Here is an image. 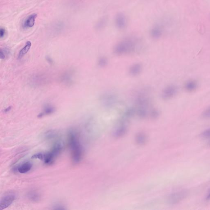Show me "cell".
Returning a JSON list of instances; mask_svg holds the SVG:
<instances>
[{
  "instance_id": "cell-1",
  "label": "cell",
  "mask_w": 210,
  "mask_h": 210,
  "mask_svg": "<svg viewBox=\"0 0 210 210\" xmlns=\"http://www.w3.org/2000/svg\"><path fill=\"white\" fill-rule=\"evenodd\" d=\"M68 136V145L71 150L72 161L75 164H77L81 161L83 153L79 136L77 131L73 129L69 130Z\"/></svg>"
},
{
  "instance_id": "cell-2",
  "label": "cell",
  "mask_w": 210,
  "mask_h": 210,
  "mask_svg": "<svg viewBox=\"0 0 210 210\" xmlns=\"http://www.w3.org/2000/svg\"><path fill=\"white\" fill-rule=\"evenodd\" d=\"M137 45L134 39L129 38L119 42L114 49V53L117 55L120 56L131 53L135 51Z\"/></svg>"
},
{
  "instance_id": "cell-3",
  "label": "cell",
  "mask_w": 210,
  "mask_h": 210,
  "mask_svg": "<svg viewBox=\"0 0 210 210\" xmlns=\"http://www.w3.org/2000/svg\"><path fill=\"white\" fill-rule=\"evenodd\" d=\"M16 198V194L14 192H9L4 194L0 201V209H5L10 206Z\"/></svg>"
},
{
  "instance_id": "cell-4",
  "label": "cell",
  "mask_w": 210,
  "mask_h": 210,
  "mask_svg": "<svg viewBox=\"0 0 210 210\" xmlns=\"http://www.w3.org/2000/svg\"><path fill=\"white\" fill-rule=\"evenodd\" d=\"M188 192L187 190H182L174 192L171 194L169 197V201L171 204H175L184 200L187 197Z\"/></svg>"
},
{
  "instance_id": "cell-5",
  "label": "cell",
  "mask_w": 210,
  "mask_h": 210,
  "mask_svg": "<svg viewBox=\"0 0 210 210\" xmlns=\"http://www.w3.org/2000/svg\"><path fill=\"white\" fill-rule=\"evenodd\" d=\"M177 92V87L174 85H170L167 87L163 90L162 94V97L164 100H168L173 98L176 95Z\"/></svg>"
},
{
  "instance_id": "cell-6",
  "label": "cell",
  "mask_w": 210,
  "mask_h": 210,
  "mask_svg": "<svg viewBox=\"0 0 210 210\" xmlns=\"http://www.w3.org/2000/svg\"><path fill=\"white\" fill-rule=\"evenodd\" d=\"M101 100L103 105L110 107L114 105L116 101V97L111 94H105L102 95Z\"/></svg>"
},
{
  "instance_id": "cell-7",
  "label": "cell",
  "mask_w": 210,
  "mask_h": 210,
  "mask_svg": "<svg viewBox=\"0 0 210 210\" xmlns=\"http://www.w3.org/2000/svg\"><path fill=\"white\" fill-rule=\"evenodd\" d=\"M64 143L62 141H57L53 145L50 152L53 155L54 157H57L62 152L64 148Z\"/></svg>"
},
{
  "instance_id": "cell-8",
  "label": "cell",
  "mask_w": 210,
  "mask_h": 210,
  "mask_svg": "<svg viewBox=\"0 0 210 210\" xmlns=\"http://www.w3.org/2000/svg\"><path fill=\"white\" fill-rule=\"evenodd\" d=\"M116 26L120 29L125 28L127 24L126 17L124 14L122 13L117 14L115 19Z\"/></svg>"
},
{
  "instance_id": "cell-9",
  "label": "cell",
  "mask_w": 210,
  "mask_h": 210,
  "mask_svg": "<svg viewBox=\"0 0 210 210\" xmlns=\"http://www.w3.org/2000/svg\"><path fill=\"white\" fill-rule=\"evenodd\" d=\"M56 111L55 107L51 104H47L43 107V110L38 115L39 118L43 117L45 116L50 115L54 113Z\"/></svg>"
},
{
  "instance_id": "cell-10",
  "label": "cell",
  "mask_w": 210,
  "mask_h": 210,
  "mask_svg": "<svg viewBox=\"0 0 210 210\" xmlns=\"http://www.w3.org/2000/svg\"><path fill=\"white\" fill-rule=\"evenodd\" d=\"M163 33V30L161 26L157 24L152 28L150 31L151 36L154 39H159L161 37Z\"/></svg>"
},
{
  "instance_id": "cell-11",
  "label": "cell",
  "mask_w": 210,
  "mask_h": 210,
  "mask_svg": "<svg viewBox=\"0 0 210 210\" xmlns=\"http://www.w3.org/2000/svg\"><path fill=\"white\" fill-rule=\"evenodd\" d=\"M73 72L71 71H68L65 72L62 75L61 80L64 84L70 85L73 83Z\"/></svg>"
},
{
  "instance_id": "cell-12",
  "label": "cell",
  "mask_w": 210,
  "mask_h": 210,
  "mask_svg": "<svg viewBox=\"0 0 210 210\" xmlns=\"http://www.w3.org/2000/svg\"><path fill=\"white\" fill-rule=\"evenodd\" d=\"M27 197L29 200L34 202H38L41 199V195L38 191L33 190L30 191L27 194Z\"/></svg>"
},
{
  "instance_id": "cell-13",
  "label": "cell",
  "mask_w": 210,
  "mask_h": 210,
  "mask_svg": "<svg viewBox=\"0 0 210 210\" xmlns=\"http://www.w3.org/2000/svg\"><path fill=\"white\" fill-rule=\"evenodd\" d=\"M37 17V14H32L28 16L26 19L24 21L23 27L24 28H29L33 26L35 23V19Z\"/></svg>"
},
{
  "instance_id": "cell-14",
  "label": "cell",
  "mask_w": 210,
  "mask_h": 210,
  "mask_svg": "<svg viewBox=\"0 0 210 210\" xmlns=\"http://www.w3.org/2000/svg\"><path fill=\"white\" fill-rule=\"evenodd\" d=\"M59 135V132L56 130L51 129L47 131L44 134V137L47 140H51L57 138Z\"/></svg>"
},
{
  "instance_id": "cell-15",
  "label": "cell",
  "mask_w": 210,
  "mask_h": 210,
  "mask_svg": "<svg viewBox=\"0 0 210 210\" xmlns=\"http://www.w3.org/2000/svg\"><path fill=\"white\" fill-rule=\"evenodd\" d=\"M142 70V66L139 63L132 65L129 69V73L133 76L139 75Z\"/></svg>"
},
{
  "instance_id": "cell-16",
  "label": "cell",
  "mask_w": 210,
  "mask_h": 210,
  "mask_svg": "<svg viewBox=\"0 0 210 210\" xmlns=\"http://www.w3.org/2000/svg\"><path fill=\"white\" fill-rule=\"evenodd\" d=\"M32 163L30 162H25L18 166V172L21 174H25L28 172L31 169Z\"/></svg>"
},
{
  "instance_id": "cell-17",
  "label": "cell",
  "mask_w": 210,
  "mask_h": 210,
  "mask_svg": "<svg viewBox=\"0 0 210 210\" xmlns=\"http://www.w3.org/2000/svg\"><path fill=\"white\" fill-rule=\"evenodd\" d=\"M31 43L30 41H28L26 43L25 46L19 51L18 56L19 59H21L27 53L31 48Z\"/></svg>"
},
{
  "instance_id": "cell-18",
  "label": "cell",
  "mask_w": 210,
  "mask_h": 210,
  "mask_svg": "<svg viewBox=\"0 0 210 210\" xmlns=\"http://www.w3.org/2000/svg\"><path fill=\"white\" fill-rule=\"evenodd\" d=\"M197 87V83L195 80H189L185 85V89L188 92L193 91L196 89Z\"/></svg>"
},
{
  "instance_id": "cell-19",
  "label": "cell",
  "mask_w": 210,
  "mask_h": 210,
  "mask_svg": "<svg viewBox=\"0 0 210 210\" xmlns=\"http://www.w3.org/2000/svg\"><path fill=\"white\" fill-rule=\"evenodd\" d=\"M55 158V157H54L53 155L49 151L47 153H44L43 161L45 164L50 165L53 163Z\"/></svg>"
},
{
  "instance_id": "cell-20",
  "label": "cell",
  "mask_w": 210,
  "mask_h": 210,
  "mask_svg": "<svg viewBox=\"0 0 210 210\" xmlns=\"http://www.w3.org/2000/svg\"><path fill=\"white\" fill-rule=\"evenodd\" d=\"M107 18L106 16H103L100 19L96 24V29L98 30H100L103 28L107 23Z\"/></svg>"
},
{
  "instance_id": "cell-21",
  "label": "cell",
  "mask_w": 210,
  "mask_h": 210,
  "mask_svg": "<svg viewBox=\"0 0 210 210\" xmlns=\"http://www.w3.org/2000/svg\"><path fill=\"white\" fill-rule=\"evenodd\" d=\"M136 114L141 118L145 117L147 114L146 107H138L137 109H136Z\"/></svg>"
},
{
  "instance_id": "cell-22",
  "label": "cell",
  "mask_w": 210,
  "mask_h": 210,
  "mask_svg": "<svg viewBox=\"0 0 210 210\" xmlns=\"http://www.w3.org/2000/svg\"><path fill=\"white\" fill-rule=\"evenodd\" d=\"M107 59L105 57H101L99 58L98 61V65L100 67L103 68L107 65Z\"/></svg>"
},
{
  "instance_id": "cell-23",
  "label": "cell",
  "mask_w": 210,
  "mask_h": 210,
  "mask_svg": "<svg viewBox=\"0 0 210 210\" xmlns=\"http://www.w3.org/2000/svg\"><path fill=\"white\" fill-rule=\"evenodd\" d=\"M44 158V153H39L35 154L32 156L31 158L32 159H38L40 160H43Z\"/></svg>"
},
{
  "instance_id": "cell-24",
  "label": "cell",
  "mask_w": 210,
  "mask_h": 210,
  "mask_svg": "<svg viewBox=\"0 0 210 210\" xmlns=\"http://www.w3.org/2000/svg\"><path fill=\"white\" fill-rule=\"evenodd\" d=\"M159 112L158 110L154 109L152 110V111L151 112L150 116L152 118H156L159 116Z\"/></svg>"
},
{
  "instance_id": "cell-25",
  "label": "cell",
  "mask_w": 210,
  "mask_h": 210,
  "mask_svg": "<svg viewBox=\"0 0 210 210\" xmlns=\"http://www.w3.org/2000/svg\"><path fill=\"white\" fill-rule=\"evenodd\" d=\"M201 137L205 138H210V129H207L201 134Z\"/></svg>"
},
{
  "instance_id": "cell-26",
  "label": "cell",
  "mask_w": 210,
  "mask_h": 210,
  "mask_svg": "<svg viewBox=\"0 0 210 210\" xmlns=\"http://www.w3.org/2000/svg\"><path fill=\"white\" fill-rule=\"evenodd\" d=\"M9 53V51L8 49H5V48H4V49H1V53H0V54H1V59H4L6 57V54Z\"/></svg>"
},
{
  "instance_id": "cell-27",
  "label": "cell",
  "mask_w": 210,
  "mask_h": 210,
  "mask_svg": "<svg viewBox=\"0 0 210 210\" xmlns=\"http://www.w3.org/2000/svg\"><path fill=\"white\" fill-rule=\"evenodd\" d=\"M66 209L64 205L61 204L54 205L52 208V209L54 210H65Z\"/></svg>"
},
{
  "instance_id": "cell-28",
  "label": "cell",
  "mask_w": 210,
  "mask_h": 210,
  "mask_svg": "<svg viewBox=\"0 0 210 210\" xmlns=\"http://www.w3.org/2000/svg\"><path fill=\"white\" fill-rule=\"evenodd\" d=\"M202 116L205 118H210V107L207 109L202 114Z\"/></svg>"
},
{
  "instance_id": "cell-29",
  "label": "cell",
  "mask_w": 210,
  "mask_h": 210,
  "mask_svg": "<svg viewBox=\"0 0 210 210\" xmlns=\"http://www.w3.org/2000/svg\"><path fill=\"white\" fill-rule=\"evenodd\" d=\"M6 30L4 28H1V29H0V36H1V38H2L5 36V34H6Z\"/></svg>"
},
{
  "instance_id": "cell-30",
  "label": "cell",
  "mask_w": 210,
  "mask_h": 210,
  "mask_svg": "<svg viewBox=\"0 0 210 210\" xmlns=\"http://www.w3.org/2000/svg\"><path fill=\"white\" fill-rule=\"evenodd\" d=\"M12 109V106H9L6 109L4 110V112L5 113H7V112H9V111H10V110Z\"/></svg>"
},
{
  "instance_id": "cell-31",
  "label": "cell",
  "mask_w": 210,
  "mask_h": 210,
  "mask_svg": "<svg viewBox=\"0 0 210 210\" xmlns=\"http://www.w3.org/2000/svg\"><path fill=\"white\" fill-rule=\"evenodd\" d=\"M46 59H47V61L49 62L50 63H53V61L51 58H50L49 57H48L46 58Z\"/></svg>"
},
{
  "instance_id": "cell-32",
  "label": "cell",
  "mask_w": 210,
  "mask_h": 210,
  "mask_svg": "<svg viewBox=\"0 0 210 210\" xmlns=\"http://www.w3.org/2000/svg\"><path fill=\"white\" fill-rule=\"evenodd\" d=\"M206 199L207 200H209L210 199V190L207 196H206Z\"/></svg>"
}]
</instances>
